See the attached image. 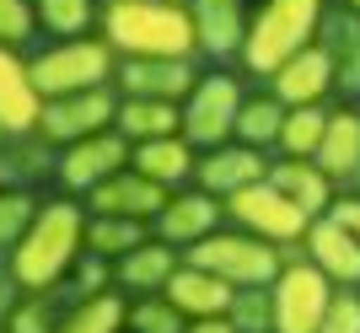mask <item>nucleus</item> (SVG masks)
I'll use <instances>...</instances> for the list:
<instances>
[{"instance_id": "obj_1", "label": "nucleus", "mask_w": 360, "mask_h": 333, "mask_svg": "<svg viewBox=\"0 0 360 333\" xmlns=\"http://www.w3.org/2000/svg\"><path fill=\"white\" fill-rule=\"evenodd\" d=\"M81 253H86V210L75 199H49L38 210V221H32V231L11 247L6 263H11L16 285L27 296H49L75 274Z\"/></svg>"}, {"instance_id": "obj_2", "label": "nucleus", "mask_w": 360, "mask_h": 333, "mask_svg": "<svg viewBox=\"0 0 360 333\" xmlns=\"http://www.w3.org/2000/svg\"><path fill=\"white\" fill-rule=\"evenodd\" d=\"M103 38L119 60H194L199 32L188 6H156V0H108Z\"/></svg>"}, {"instance_id": "obj_3", "label": "nucleus", "mask_w": 360, "mask_h": 333, "mask_svg": "<svg viewBox=\"0 0 360 333\" xmlns=\"http://www.w3.org/2000/svg\"><path fill=\"white\" fill-rule=\"evenodd\" d=\"M328 22V0H264L248 16V44H242V65L248 76H280L296 54L317 44V32Z\"/></svg>"}, {"instance_id": "obj_4", "label": "nucleus", "mask_w": 360, "mask_h": 333, "mask_svg": "<svg viewBox=\"0 0 360 333\" xmlns=\"http://www.w3.org/2000/svg\"><path fill=\"white\" fill-rule=\"evenodd\" d=\"M183 263L221 274L226 285H237V290H269L280 280V269H285V247L264 242L253 231H215L199 247H188Z\"/></svg>"}, {"instance_id": "obj_5", "label": "nucleus", "mask_w": 360, "mask_h": 333, "mask_svg": "<svg viewBox=\"0 0 360 333\" xmlns=\"http://www.w3.org/2000/svg\"><path fill=\"white\" fill-rule=\"evenodd\" d=\"M113 76H119V54L108 48V38H70V44H54L32 60V81L44 91V103L75 97V91H97Z\"/></svg>"}, {"instance_id": "obj_6", "label": "nucleus", "mask_w": 360, "mask_h": 333, "mask_svg": "<svg viewBox=\"0 0 360 333\" xmlns=\"http://www.w3.org/2000/svg\"><path fill=\"white\" fill-rule=\"evenodd\" d=\"M269 296H274V333H317L323 318L333 312V301H339V285L312 258H285Z\"/></svg>"}, {"instance_id": "obj_7", "label": "nucleus", "mask_w": 360, "mask_h": 333, "mask_svg": "<svg viewBox=\"0 0 360 333\" xmlns=\"http://www.w3.org/2000/svg\"><path fill=\"white\" fill-rule=\"evenodd\" d=\"M242 86L237 76H199V86L188 91V103H183V140L194 145V151H221L231 145L237 135V119H242Z\"/></svg>"}, {"instance_id": "obj_8", "label": "nucleus", "mask_w": 360, "mask_h": 333, "mask_svg": "<svg viewBox=\"0 0 360 333\" xmlns=\"http://www.w3.org/2000/svg\"><path fill=\"white\" fill-rule=\"evenodd\" d=\"M226 215L237 221V231H253V237H264V242H274V247H296V242H307V231H312V215L301 210V204H290L269 178L253 183V188H242V194H231L226 199Z\"/></svg>"}, {"instance_id": "obj_9", "label": "nucleus", "mask_w": 360, "mask_h": 333, "mask_svg": "<svg viewBox=\"0 0 360 333\" xmlns=\"http://www.w3.org/2000/svg\"><path fill=\"white\" fill-rule=\"evenodd\" d=\"M119 103L108 86L97 91H75V97H54L44 103V119H38V140L44 145H75V140H91L119 124Z\"/></svg>"}, {"instance_id": "obj_10", "label": "nucleus", "mask_w": 360, "mask_h": 333, "mask_svg": "<svg viewBox=\"0 0 360 333\" xmlns=\"http://www.w3.org/2000/svg\"><path fill=\"white\" fill-rule=\"evenodd\" d=\"M129 162H135V145H129L119 129H103V135H91V140L65 145V156L54 162V172H60V183L70 194H91V188H103L108 178H119Z\"/></svg>"}, {"instance_id": "obj_11", "label": "nucleus", "mask_w": 360, "mask_h": 333, "mask_svg": "<svg viewBox=\"0 0 360 333\" xmlns=\"http://www.w3.org/2000/svg\"><path fill=\"white\" fill-rule=\"evenodd\" d=\"M221 215H226V204L215 194H205V188H178V194L167 199V210L150 221V231H156V242L188 253V247H199L205 237L221 231Z\"/></svg>"}, {"instance_id": "obj_12", "label": "nucleus", "mask_w": 360, "mask_h": 333, "mask_svg": "<svg viewBox=\"0 0 360 333\" xmlns=\"http://www.w3.org/2000/svg\"><path fill=\"white\" fill-rule=\"evenodd\" d=\"M38 119H44V91L32 81V60L0 48V129L11 140H27L38 135Z\"/></svg>"}, {"instance_id": "obj_13", "label": "nucleus", "mask_w": 360, "mask_h": 333, "mask_svg": "<svg viewBox=\"0 0 360 333\" xmlns=\"http://www.w3.org/2000/svg\"><path fill=\"white\" fill-rule=\"evenodd\" d=\"M119 91L124 97H146V103H188L199 86L194 60H119Z\"/></svg>"}, {"instance_id": "obj_14", "label": "nucleus", "mask_w": 360, "mask_h": 333, "mask_svg": "<svg viewBox=\"0 0 360 333\" xmlns=\"http://www.w3.org/2000/svg\"><path fill=\"white\" fill-rule=\"evenodd\" d=\"M269 166L274 162H264V151L231 140V145H221V151H205V156H199L194 183L205 188V194H215V199H231V194H242V188L264 183V178H269Z\"/></svg>"}, {"instance_id": "obj_15", "label": "nucleus", "mask_w": 360, "mask_h": 333, "mask_svg": "<svg viewBox=\"0 0 360 333\" xmlns=\"http://www.w3.org/2000/svg\"><path fill=\"white\" fill-rule=\"evenodd\" d=\"M328 91H339V76H333V60H328L323 44H312L307 54H296V60L269 81V97H280L285 107H323Z\"/></svg>"}, {"instance_id": "obj_16", "label": "nucleus", "mask_w": 360, "mask_h": 333, "mask_svg": "<svg viewBox=\"0 0 360 333\" xmlns=\"http://www.w3.org/2000/svg\"><path fill=\"white\" fill-rule=\"evenodd\" d=\"M91 215H124V221H156V215L167 210V188L162 183H150V178H140L135 166H124L119 178H108L103 188H91Z\"/></svg>"}, {"instance_id": "obj_17", "label": "nucleus", "mask_w": 360, "mask_h": 333, "mask_svg": "<svg viewBox=\"0 0 360 333\" xmlns=\"http://www.w3.org/2000/svg\"><path fill=\"white\" fill-rule=\"evenodd\" d=\"M162 296L178 306L188 322H205V318H226V312H231V301H237V285H226L221 274H210V269L183 263V269L167 280Z\"/></svg>"}, {"instance_id": "obj_18", "label": "nucleus", "mask_w": 360, "mask_h": 333, "mask_svg": "<svg viewBox=\"0 0 360 333\" xmlns=\"http://www.w3.org/2000/svg\"><path fill=\"white\" fill-rule=\"evenodd\" d=\"M301 247H307V258H312L339 290H360V242L333 221V215H317Z\"/></svg>"}, {"instance_id": "obj_19", "label": "nucleus", "mask_w": 360, "mask_h": 333, "mask_svg": "<svg viewBox=\"0 0 360 333\" xmlns=\"http://www.w3.org/2000/svg\"><path fill=\"white\" fill-rule=\"evenodd\" d=\"M188 16H194V32H199V54H215V60L242 54V44H248L242 0H188Z\"/></svg>"}, {"instance_id": "obj_20", "label": "nucleus", "mask_w": 360, "mask_h": 333, "mask_svg": "<svg viewBox=\"0 0 360 333\" xmlns=\"http://www.w3.org/2000/svg\"><path fill=\"white\" fill-rule=\"evenodd\" d=\"M178 269H183L178 247H167V242L150 237L146 247H135V253H124L119 263H113V285H119V290H135V296H162L167 280H172Z\"/></svg>"}, {"instance_id": "obj_21", "label": "nucleus", "mask_w": 360, "mask_h": 333, "mask_svg": "<svg viewBox=\"0 0 360 333\" xmlns=\"http://www.w3.org/2000/svg\"><path fill=\"white\" fill-rule=\"evenodd\" d=\"M269 183L290 199V204H301L312 221H317V215H328L333 199H339V194H333V178H328V172H323L317 162H301V156L274 162V166H269Z\"/></svg>"}, {"instance_id": "obj_22", "label": "nucleus", "mask_w": 360, "mask_h": 333, "mask_svg": "<svg viewBox=\"0 0 360 333\" xmlns=\"http://www.w3.org/2000/svg\"><path fill=\"white\" fill-rule=\"evenodd\" d=\"M333 183H349L355 188L360 178V107H333L328 113V135H323V151L312 156Z\"/></svg>"}, {"instance_id": "obj_23", "label": "nucleus", "mask_w": 360, "mask_h": 333, "mask_svg": "<svg viewBox=\"0 0 360 333\" xmlns=\"http://www.w3.org/2000/svg\"><path fill=\"white\" fill-rule=\"evenodd\" d=\"M129 166H135L140 178L162 183L167 194H178L183 183L199 172V151L183 135H167V140H150V145H135V162Z\"/></svg>"}, {"instance_id": "obj_24", "label": "nucleus", "mask_w": 360, "mask_h": 333, "mask_svg": "<svg viewBox=\"0 0 360 333\" xmlns=\"http://www.w3.org/2000/svg\"><path fill=\"white\" fill-rule=\"evenodd\" d=\"M317 44L328 48L333 76H339V91L355 103V97H360V16L355 11H328V22H323V32H317Z\"/></svg>"}, {"instance_id": "obj_25", "label": "nucleus", "mask_w": 360, "mask_h": 333, "mask_svg": "<svg viewBox=\"0 0 360 333\" xmlns=\"http://www.w3.org/2000/svg\"><path fill=\"white\" fill-rule=\"evenodd\" d=\"M129 145H150V140L183 135V107L178 103H146V97H124L119 124H113Z\"/></svg>"}, {"instance_id": "obj_26", "label": "nucleus", "mask_w": 360, "mask_h": 333, "mask_svg": "<svg viewBox=\"0 0 360 333\" xmlns=\"http://www.w3.org/2000/svg\"><path fill=\"white\" fill-rule=\"evenodd\" d=\"M129 328V296L103 290V296H81L60 318V333H124Z\"/></svg>"}, {"instance_id": "obj_27", "label": "nucleus", "mask_w": 360, "mask_h": 333, "mask_svg": "<svg viewBox=\"0 0 360 333\" xmlns=\"http://www.w3.org/2000/svg\"><path fill=\"white\" fill-rule=\"evenodd\" d=\"M150 242V226L146 221H124V215H86V253L97 258H113L119 263L124 253Z\"/></svg>"}, {"instance_id": "obj_28", "label": "nucleus", "mask_w": 360, "mask_h": 333, "mask_svg": "<svg viewBox=\"0 0 360 333\" xmlns=\"http://www.w3.org/2000/svg\"><path fill=\"white\" fill-rule=\"evenodd\" d=\"M32 11H38V27L54 32L60 44H70V38H91V22H103L97 0H32Z\"/></svg>"}, {"instance_id": "obj_29", "label": "nucleus", "mask_w": 360, "mask_h": 333, "mask_svg": "<svg viewBox=\"0 0 360 333\" xmlns=\"http://www.w3.org/2000/svg\"><path fill=\"white\" fill-rule=\"evenodd\" d=\"M285 113H290V107L280 103V97H248V103H242V119H237V140H242V145H253V151L280 145Z\"/></svg>"}, {"instance_id": "obj_30", "label": "nucleus", "mask_w": 360, "mask_h": 333, "mask_svg": "<svg viewBox=\"0 0 360 333\" xmlns=\"http://www.w3.org/2000/svg\"><path fill=\"white\" fill-rule=\"evenodd\" d=\"M328 113L333 107H290L285 129H280V151L312 162V156L323 151V135H328Z\"/></svg>"}, {"instance_id": "obj_31", "label": "nucleus", "mask_w": 360, "mask_h": 333, "mask_svg": "<svg viewBox=\"0 0 360 333\" xmlns=\"http://www.w3.org/2000/svg\"><path fill=\"white\" fill-rule=\"evenodd\" d=\"M38 210H44V204H38L27 188H0V253L6 258H11V247L32 231Z\"/></svg>"}, {"instance_id": "obj_32", "label": "nucleus", "mask_w": 360, "mask_h": 333, "mask_svg": "<svg viewBox=\"0 0 360 333\" xmlns=\"http://www.w3.org/2000/svg\"><path fill=\"white\" fill-rule=\"evenodd\" d=\"M129 333H188V318L167 296H135L129 301Z\"/></svg>"}, {"instance_id": "obj_33", "label": "nucleus", "mask_w": 360, "mask_h": 333, "mask_svg": "<svg viewBox=\"0 0 360 333\" xmlns=\"http://www.w3.org/2000/svg\"><path fill=\"white\" fill-rule=\"evenodd\" d=\"M226 322H231L237 333H274V296L269 290H237Z\"/></svg>"}, {"instance_id": "obj_34", "label": "nucleus", "mask_w": 360, "mask_h": 333, "mask_svg": "<svg viewBox=\"0 0 360 333\" xmlns=\"http://www.w3.org/2000/svg\"><path fill=\"white\" fill-rule=\"evenodd\" d=\"M32 32H38L32 0H0V48H22Z\"/></svg>"}, {"instance_id": "obj_35", "label": "nucleus", "mask_w": 360, "mask_h": 333, "mask_svg": "<svg viewBox=\"0 0 360 333\" xmlns=\"http://www.w3.org/2000/svg\"><path fill=\"white\" fill-rule=\"evenodd\" d=\"M6 333H60V318H54L49 296H22L16 312L6 318Z\"/></svg>"}, {"instance_id": "obj_36", "label": "nucleus", "mask_w": 360, "mask_h": 333, "mask_svg": "<svg viewBox=\"0 0 360 333\" xmlns=\"http://www.w3.org/2000/svg\"><path fill=\"white\" fill-rule=\"evenodd\" d=\"M108 285H113V258L81 253V263H75V290H81V296H103Z\"/></svg>"}, {"instance_id": "obj_37", "label": "nucleus", "mask_w": 360, "mask_h": 333, "mask_svg": "<svg viewBox=\"0 0 360 333\" xmlns=\"http://www.w3.org/2000/svg\"><path fill=\"white\" fill-rule=\"evenodd\" d=\"M317 333H360V290H339V301Z\"/></svg>"}, {"instance_id": "obj_38", "label": "nucleus", "mask_w": 360, "mask_h": 333, "mask_svg": "<svg viewBox=\"0 0 360 333\" xmlns=\"http://www.w3.org/2000/svg\"><path fill=\"white\" fill-rule=\"evenodd\" d=\"M333 221H339V226H345L349 231V237H355V242H360V194H339V199H333Z\"/></svg>"}, {"instance_id": "obj_39", "label": "nucleus", "mask_w": 360, "mask_h": 333, "mask_svg": "<svg viewBox=\"0 0 360 333\" xmlns=\"http://www.w3.org/2000/svg\"><path fill=\"white\" fill-rule=\"evenodd\" d=\"M16 274H11V263H0V328H6V318H11L16 312V301H22V296H16Z\"/></svg>"}, {"instance_id": "obj_40", "label": "nucleus", "mask_w": 360, "mask_h": 333, "mask_svg": "<svg viewBox=\"0 0 360 333\" xmlns=\"http://www.w3.org/2000/svg\"><path fill=\"white\" fill-rule=\"evenodd\" d=\"M188 333H237L226 318H205V322H188Z\"/></svg>"}, {"instance_id": "obj_41", "label": "nucleus", "mask_w": 360, "mask_h": 333, "mask_svg": "<svg viewBox=\"0 0 360 333\" xmlns=\"http://www.w3.org/2000/svg\"><path fill=\"white\" fill-rule=\"evenodd\" d=\"M345 11H355V16H360V0H345Z\"/></svg>"}, {"instance_id": "obj_42", "label": "nucleus", "mask_w": 360, "mask_h": 333, "mask_svg": "<svg viewBox=\"0 0 360 333\" xmlns=\"http://www.w3.org/2000/svg\"><path fill=\"white\" fill-rule=\"evenodd\" d=\"M6 145H11V135H6V129H0V151H6Z\"/></svg>"}, {"instance_id": "obj_43", "label": "nucleus", "mask_w": 360, "mask_h": 333, "mask_svg": "<svg viewBox=\"0 0 360 333\" xmlns=\"http://www.w3.org/2000/svg\"><path fill=\"white\" fill-rule=\"evenodd\" d=\"M156 6H188V0H156Z\"/></svg>"}, {"instance_id": "obj_44", "label": "nucleus", "mask_w": 360, "mask_h": 333, "mask_svg": "<svg viewBox=\"0 0 360 333\" xmlns=\"http://www.w3.org/2000/svg\"><path fill=\"white\" fill-rule=\"evenodd\" d=\"M355 194H360V178H355Z\"/></svg>"}, {"instance_id": "obj_45", "label": "nucleus", "mask_w": 360, "mask_h": 333, "mask_svg": "<svg viewBox=\"0 0 360 333\" xmlns=\"http://www.w3.org/2000/svg\"><path fill=\"white\" fill-rule=\"evenodd\" d=\"M0 333H6V328H0Z\"/></svg>"}]
</instances>
